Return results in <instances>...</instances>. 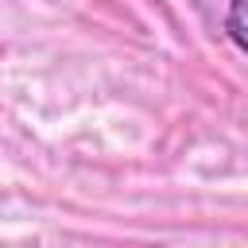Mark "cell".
Listing matches in <instances>:
<instances>
[{
    "label": "cell",
    "instance_id": "cell-1",
    "mask_svg": "<svg viewBox=\"0 0 248 248\" xmlns=\"http://www.w3.org/2000/svg\"><path fill=\"white\" fill-rule=\"evenodd\" d=\"M229 35L240 50H248V31H244V0H229Z\"/></svg>",
    "mask_w": 248,
    "mask_h": 248
},
{
    "label": "cell",
    "instance_id": "cell-2",
    "mask_svg": "<svg viewBox=\"0 0 248 248\" xmlns=\"http://www.w3.org/2000/svg\"><path fill=\"white\" fill-rule=\"evenodd\" d=\"M0 54H4V50H0Z\"/></svg>",
    "mask_w": 248,
    "mask_h": 248
}]
</instances>
